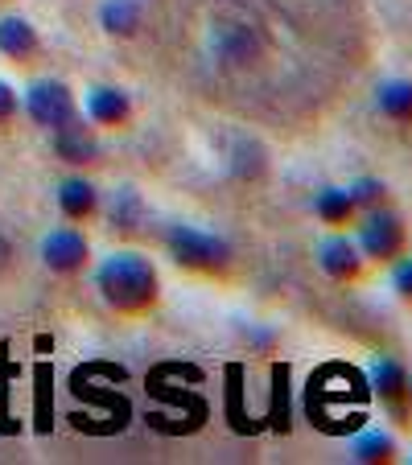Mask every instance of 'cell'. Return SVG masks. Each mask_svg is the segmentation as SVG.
Segmentation results:
<instances>
[{"label": "cell", "instance_id": "2", "mask_svg": "<svg viewBox=\"0 0 412 465\" xmlns=\"http://www.w3.org/2000/svg\"><path fill=\"white\" fill-rule=\"evenodd\" d=\"M166 247L182 268H194V272H223L231 260L227 239L211 235L202 227H190V223H177V227L166 231Z\"/></svg>", "mask_w": 412, "mask_h": 465}, {"label": "cell", "instance_id": "20", "mask_svg": "<svg viewBox=\"0 0 412 465\" xmlns=\"http://www.w3.org/2000/svg\"><path fill=\"white\" fill-rule=\"evenodd\" d=\"M387 198H392L387 182H379V177H355V185H351L355 211H376V206H387Z\"/></svg>", "mask_w": 412, "mask_h": 465}, {"label": "cell", "instance_id": "19", "mask_svg": "<svg viewBox=\"0 0 412 465\" xmlns=\"http://www.w3.org/2000/svg\"><path fill=\"white\" fill-rule=\"evenodd\" d=\"M351 457L363 465H384L396 457V437L387 432H363V437L351 440Z\"/></svg>", "mask_w": 412, "mask_h": 465}, {"label": "cell", "instance_id": "7", "mask_svg": "<svg viewBox=\"0 0 412 465\" xmlns=\"http://www.w3.org/2000/svg\"><path fill=\"white\" fill-rule=\"evenodd\" d=\"M317 263H322V272L330 276V281H359L363 276V252L355 239H326L322 247H317Z\"/></svg>", "mask_w": 412, "mask_h": 465}, {"label": "cell", "instance_id": "17", "mask_svg": "<svg viewBox=\"0 0 412 465\" xmlns=\"http://www.w3.org/2000/svg\"><path fill=\"white\" fill-rule=\"evenodd\" d=\"M376 104H379V112H384L387 120L412 124V83L408 79L384 83V87H379V95H376Z\"/></svg>", "mask_w": 412, "mask_h": 465}, {"label": "cell", "instance_id": "16", "mask_svg": "<svg viewBox=\"0 0 412 465\" xmlns=\"http://www.w3.org/2000/svg\"><path fill=\"white\" fill-rule=\"evenodd\" d=\"M314 211H317V219L330 223V227H342V223H351V219H355L351 190H342V185H326V190H317Z\"/></svg>", "mask_w": 412, "mask_h": 465}, {"label": "cell", "instance_id": "27", "mask_svg": "<svg viewBox=\"0 0 412 465\" xmlns=\"http://www.w3.org/2000/svg\"><path fill=\"white\" fill-rule=\"evenodd\" d=\"M408 395H412V379H408Z\"/></svg>", "mask_w": 412, "mask_h": 465}, {"label": "cell", "instance_id": "25", "mask_svg": "<svg viewBox=\"0 0 412 465\" xmlns=\"http://www.w3.org/2000/svg\"><path fill=\"white\" fill-rule=\"evenodd\" d=\"M13 115H17V91H13L9 83L0 79V124L13 120Z\"/></svg>", "mask_w": 412, "mask_h": 465}, {"label": "cell", "instance_id": "8", "mask_svg": "<svg viewBox=\"0 0 412 465\" xmlns=\"http://www.w3.org/2000/svg\"><path fill=\"white\" fill-rule=\"evenodd\" d=\"M54 153L62 161H71V165H91L99 157V144L87 128H79L71 120V124H62V128H54Z\"/></svg>", "mask_w": 412, "mask_h": 465}, {"label": "cell", "instance_id": "11", "mask_svg": "<svg viewBox=\"0 0 412 465\" xmlns=\"http://www.w3.org/2000/svg\"><path fill=\"white\" fill-rule=\"evenodd\" d=\"M268 424H272V432H289L293 429V391H289V367H285V362H272Z\"/></svg>", "mask_w": 412, "mask_h": 465}, {"label": "cell", "instance_id": "6", "mask_svg": "<svg viewBox=\"0 0 412 465\" xmlns=\"http://www.w3.org/2000/svg\"><path fill=\"white\" fill-rule=\"evenodd\" d=\"M367 387L392 408L396 416H400V420L408 416V400H412L408 395V371H404L396 359H379L376 367L367 371Z\"/></svg>", "mask_w": 412, "mask_h": 465}, {"label": "cell", "instance_id": "5", "mask_svg": "<svg viewBox=\"0 0 412 465\" xmlns=\"http://www.w3.org/2000/svg\"><path fill=\"white\" fill-rule=\"evenodd\" d=\"M87 255H91L87 239H83L79 231H71V227L50 231L45 243H42V260H45L50 272H79L83 263H87Z\"/></svg>", "mask_w": 412, "mask_h": 465}, {"label": "cell", "instance_id": "15", "mask_svg": "<svg viewBox=\"0 0 412 465\" xmlns=\"http://www.w3.org/2000/svg\"><path fill=\"white\" fill-rule=\"evenodd\" d=\"M58 206L66 219H87L99 206V193H95V185L83 182V177H66V182L58 185Z\"/></svg>", "mask_w": 412, "mask_h": 465}, {"label": "cell", "instance_id": "12", "mask_svg": "<svg viewBox=\"0 0 412 465\" xmlns=\"http://www.w3.org/2000/svg\"><path fill=\"white\" fill-rule=\"evenodd\" d=\"M227 420L239 437H252V432L260 429V420L244 408V367H239V362L227 367Z\"/></svg>", "mask_w": 412, "mask_h": 465}, {"label": "cell", "instance_id": "13", "mask_svg": "<svg viewBox=\"0 0 412 465\" xmlns=\"http://www.w3.org/2000/svg\"><path fill=\"white\" fill-rule=\"evenodd\" d=\"M128 112H132L128 95H124V91H116V87H95L87 95V115L95 124H107V128H116V124L128 120Z\"/></svg>", "mask_w": 412, "mask_h": 465}, {"label": "cell", "instance_id": "4", "mask_svg": "<svg viewBox=\"0 0 412 465\" xmlns=\"http://www.w3.org/2000/svg\"><path fill=\"white\" fill-rule=\"evenodd\" d=\"M25 112L34 124H42V128H62V124H71L75 120V99L71 91L62 87V83L54 79H42L34 83V87L25 91Z\"/></svg>", "mask_w": 412, "mask_h": 465}, {"label": "cell", "instance_id": "26", "mask_svg": "<svg viewBox=\"0 0 412 465\" xmlns=\"http://www.w3.org/2000/svg\"><path fill=\"white\" fill-rule=\"evenodd\" d=\"M5 260H9V243H5V235H0V268H5Z\"/></svg>", "mask_w": 412, "mask_h": 465}, {"label": "cell", "instance_id": "1", "mask_svg": "<svg viewBox=\"0 0 412 465\" xmlns=\"http://www.w3.org/2000/svg\"><path fill=\"white\" fill-rule=\"evenodd\" d=\"M95 289L120 313H141L157 301V268L141 252H116L95 268Z\"/></svg>", "mask_w": 412, "mask_h": 465}, {"label": "cell", "instance_id": "14", "mask_svg": "<svg viewBox=\"0 0 412 465\" xmlns=\"http://www.w3.org/2000/svg\"><path fill=\"white\" fill-rule=\"evenodd\" d=\"M37 50V29L25 17H0V54L5 58H29Z\"/></svg>", "mask_w": 412, "mask_h": 465}, {"label": "cell", "instance_id": "24", "mask_svg": "<svg viewBox=\"0 0 412 465\" xmlns=\"http://www.w3.org/2000/svg\"><path fill=\"white\" fill-rule=\"evenodd\" d=\"M392 284L400 297L412 301V260H396V272H392Z\"/></svg>", "mask_w": 412, "mask_h": 465}, {"label": "cell", "instance_id": "9", "mask_svg": "<svg viewBox=\"0 0 412 465\" xmlns=\"http://www.w3.org/2000/svg\"><path fill=\"white\" fill-rule=\"evenodd\" d=\"M145 383H149V395H153V400L177 404V408L186 412V420H190L194 429H202V420H206V404H202V395H190V391H177V387H169V379H166V371H161V367H153Z\"/></svg>", "mask_w": 412, "mask_h": 465}, {"label": "cell", "instance_id": "18", "mask_svg": "<svg viewBox=\"0 0 412 465\" xmlns=\"http://www.w3.org/2000/svg\"><path fill=\"white\" fill-rule=\"evenodd\" d=\"M99 21H104L107 34L132 37V34H136V25H141V9H136V0H104Z\"/></svg>", "mask_w": 412, "mask_h": 465}, {"label": "cell", "instance_id": "21", "mask_svg": "<svg viewBox=\"0 0 412 465\" xmlns=\"http://www.w3.org/2000/svg\"><path fill=\"white\" fill-rule=\"evenodd\" d=\"M50 383H54V371L37 367V395H34V412H37V432H50L54 429V408H50Z\"/></svg>", "mask_w": 412, "mask_h": 465}, {"label": "cell", "instance_id": "3", "mask_svg": "<svg viewBox=\"0 0 412 465\" xmlns=\"http://www.w3.org/2000/svg\"><path fill=\"white\" fill-rule=\"evenodd\" d=\"M404 243H408V231H404L400 214H392L387 206H376L367 211L359 227V252L367 260H379V263H396L404 255Z\"/></svg>", "mask_w": 412, "mask_h": 465}, {"label": "cell", "instance_id": "10", "mask_svg": "<svg viewBox=\"0 0 412 465\" xmlns=\"http://www.w3.org/2000/svg\"><path fill=\"white\" fill-rule=\"evenodd\" d=\"M71 391L79 395V400H91L95 408H107V424H112V432H120L124 424H128L132 408H128V400H124L120 391H107V387H87L83 379H75V375H71Z\"/></svg>", "mask_w": 412, "mask_h": 465}, {"label": "cell", "instance_id": "22", "mask_svg": "<svg viewBox=\"0 0 412 465\" xmlns=\"http://www.w3.org/2000/svg\"><path fill=\"white\" fill-rule=\"evenodd\" d=\"M136 214H141V198H136V190L124 185L112 203V223L116 227H136Z\"/></svg>", "mask_w": 412, "mask_h": 465}, {"label": "cell", "instance_id": "23", "mask_svg": "<svg viewBox=\"0 0 412 465\" xmlns=\"http://www.w3.org/2000/svg\"><path fill=\"white\" fill-rule=\"evenodd\" d=\"M5 354H9V346L0 342V432H17V424L9 420V375H13V367H9V359H5Z\"/></svg>", "mask_w": 412, "mask_h": 465}]
</instances>
